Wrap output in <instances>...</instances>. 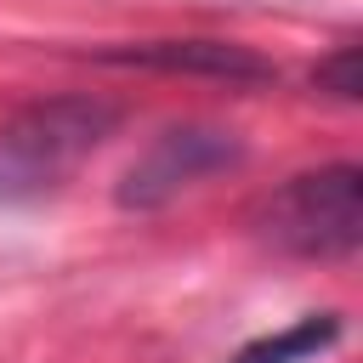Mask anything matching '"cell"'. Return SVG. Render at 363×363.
Instances as JSON below:
<instances>
[{"mask_svg": "<svg viewBox=\"0 0 363 363\" xmlns=\"http://www.w3.org/2000/svg\"><path fill=\"white\" fill-rule=\"evenodd\" d=\"M250 227L289 261H346L363 238V170L346 159L301 170L255 204Z\"/></svg>", "mask_w": 363, "mask_h": 363, "instance_id": "6da1fadb", "label": "cell"}, {"mask_svg": "<svg viewBox=\"0 0 363 363\" xmlns=\"http://www.w3.org/2000/svg\"><path fill=\"white\" fill-rule=\"evenodd\" d=\"M113 125H119V108L91 102V96H57L17 113L0 130V199L51 193Z\"/></svg>", "mask_w": 363, "mask_h": 363, "instance_id": "7a4b0ae2", "label": "cell"}, {"mask_svg": "<svg viewBox=\"0 0 363 363\" xmlns=\"http://www.w3.org/2000/svg\"><path fill=\"white\" fill-rule=\"evenodd\" d=\"M238 159H244V142L233 130H221V125H170L130 159V170L119 182V204L125 210H159L176 193L199 187L204 176L233 170Z\"/></svg>", "mask_w": 363, "mask_h": 363, "instance_id": "3957f363", "label": "cell"}, {"mask_svg": "<svg viewBox=\"0 0 363 363\" xmlns=\"http://www.w3.org/2000/svg\"><path fill=\"white\" fill-rule=\"evenodd\" d=\"M108 62H142V68H164V74H210L227 85L272 79V62L255 57L250 45H233V40H153L136 51H108Z\"/></svg>", "mask_w": 363, "mask_h": 363, "instance_id": "277c9868", "label": "cell"}, {"mask_svg": "<svg viewBox=\"0 0 363 363\" xmlns=\"http://www.w3.org/2000/svg\"><path fill=\"white\" fill-rule=\"evenodd\" d=\"M335 340H340V318L335 312H312V318H301V323H289V329H278L267 340H250L233 363H312Z\"/></svg>", "mask_w": 363, "mask_h": 363, "instance_id": "5b68a950", "label": "cell"}, {"mask_svg": "<svg viewBox=\"0 0 363 363\" xmlns=\"http://www.w3.org/2000/svg\"><path fill=\"white\" fill-rule=\"evenodd\" d=\"M312 85H318V91H329V96H340V102H352V96H357V51H352V45H340L329 62H318Z\"/></svg>", "mask_w": 363, "mask_h": 363, "instance_id": "8992f818", "label": "cell"}]
</instances>
